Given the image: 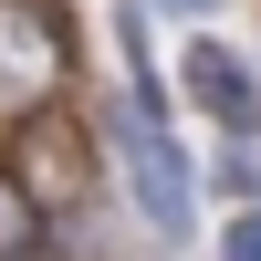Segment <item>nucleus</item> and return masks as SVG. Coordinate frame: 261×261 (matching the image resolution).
<instances>
[{
	"label": "nucleus",
	"mask_w": 261,
	"mask_h": 261,
	"mask_svg": "<svg viewBox=\"0 0 261 261\" xmlns=\"http://www.w3.org/2000/svg\"><path fill=\"white\" fill-rule=\"evenodd\" d=\"M105 146H115V188L146 220V241L188 251L199 241V157H188L178 125H167V94H115L105 105Z\"/></svg>",
	"instance_id": "1"
},
{
	"label": "nucleus",
	"mask_w": 261,
	"mask_h": 261,
	"mask_svg": "<svg viewBox=\"0 0 261 261\" xmlns=\"http://www.w3.org/2000/svg\"><path fill=\"white\" fill-rule=\"evenodd\" d=\"M73 94V21L63 0H0V115H42Z\"/></svg>",
	"instance_id": "2"
},
{
	"label": "nucleus",
	"mask_w": 261,
	"mask_h": 261,
	"mask_svg": "<svg viewBox=\"0 0 261 261\" xmlns=\"http://www.w3.org/2000/svg\"><path fill=\"white\" fill-rule=\"evenodd\" d=\"M178 94L199 105L220 136H261V63L241 53V42H220V32H188V53H178Z\"/></svg>",
	"instance_id": "3"
},
{
	"label": "nucleus",
	"mask_w": 261,
	"mask_h": 261,
	"mask_svg": "<svg viewBox=\"0 0 261 261\" xmlns=\"http://www.w3.org/2000/svg\"><path fill=\"white\" fill-rule=\"evenodd\" d=\"M209 188H220L230 209H261V136H220V157H209Z\"/></svg>",
	"instance_id": "4"
},
{
	"label": "nucleus",
	"mask_w": 261,
	"mask_h": 261,
	"mask_svg": "<svg viewBox=\"0 0 261 261\" xmlns=\"http://www.w3.org/2000/svg\"><path fill=\"white\" fill-rule=\"evenodd\" d=\"M209 251H220V261H261V209H230Z\"/></svg>",
	"instance_id": "5"
},
{
	"label": "nucleus",
	"mask_w": 261,
	"mask_h": 261,
	"mask_svg": "<svg viewBox=\"0 0 261 261\" xmlns=\"http://www.w3.org/2000/svg\"><path fill=\"white\" fill-rule=\"evenodd\" d=\"M146 11H167V21H209L220 0H146Z\"/></svg>",
	"instance_id": "6"
},
{
	"label": "nucleus",
	"mask_w": 261,
	"mask_h": 261,
	"mask_svg": "<svg viewBox=\"0 0 261 261\" xmlns=\"http://www.w3.org/2000/svg\"><path fill=\"white\" fill-rule=\"evenodd\" d=\"M0 136H11V115H0Z\"/></svg>",
	"instance_id": "7"
}]
</instances>
